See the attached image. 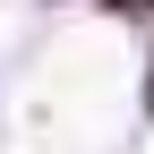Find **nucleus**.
Masks as SVG:
<instances>
[{
	"instance_id": "nucleus-1",
	"label": "nucleus",
	"mask_w": 154,
	"mask_h": 154,
	"mask_svg": "<svg viewBox=\"0 0 154 154\" xmlns=\"http://www.w3.org/2000/svg\"><path fill=\"white\" fill-rule=\"evenodd\" d=\"M111 17H128V26H137V17H154V0H103Z\"/></svg>"
},
{
	"instance_id": "nucleus-2",
	"label": "nucleus",
	"mask_w": 154,
	"mask_h": 154,
	"mask_svg": "<svg viewBox=\"0 0 154 154\" xmlns=\"http://www.w3.org/2000/svg\"><path fill=\"white\" fill-rule=\"evenodd\" d=\"M51 9H60V0H51Z\"/></svg>"
}]
</instances>
